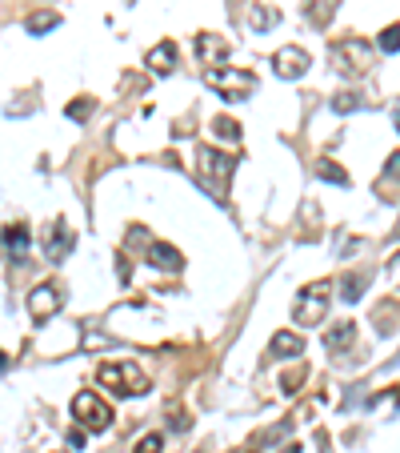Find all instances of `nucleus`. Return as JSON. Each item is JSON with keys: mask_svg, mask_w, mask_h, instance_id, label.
<instances>
[{"mask_svg": "<svg viewBox=\"0 0 400 453\" xmlns=\"http://www.w3.org/2000/svg\"><path fill=\"white\" fill-rule=\"evenodd\" d=\"M304 373H308V369H292V373H285V377H280V389H285V393H296V389L304 385Z\"/></svg>", "mask_w": 400, "mask_h": 453, "instance_id": "bb28decb", "label": "nucleus"}, {"mask_svg": "<svg viewBox=\"0 0 400 453\" xmlns=\"http://www.w3.org/2000/svg\"><path fill=\"white\" fill-rule=\"evenodd\" d=\"M144 65L152 68V72H160V77H168V72H173V68L180 65V49H176L173 40H160L157 49L144 56Z\"/></svg>", "mask_w": 400, "mask_h": 453, "instance_id": "9d476101", "label": "nucleus"}, {"mask_svg": "<svg viewBox=\"0 0 400 453\" xmlns=\"http://www.w3.org/2000/svg\"><path fill=\"white\" fill-rule=\"evenodd\" d=\"M93 109H96L93 97H77L68 109H64V113H68V121H88V116H93Z\"/></svg>", "mask_w": 400, "mask_h": 453, "instance_id": "b1692460", "label": "nucleus"}, {"mask_svg": "<svg viewBox=\"0 0 400 453\" xmlns=\"http://www.w3.org/2000/svg\"><path fill=\"white\" fill-rule=\"evenodd\" d=\"M160 450H164V437H160V433H144L132 453H160Z\"/></svg>", "mask_w": 400, "mask_h": 453, "instance_id": "a878e982", "label": "nucleus"}, {"mask_svg": "<svg viewBox=\"0 0 400 453\" xmlns=\"http://www.w3.org/2000/svg\"><path fill=\"white\" fill-rule=\"evenodd\" d=\"M333 109L336 113H356V109H365V97H360V93H336Z\"/></svg>", "mask_w": 400, "mask_h": 453, "instance_id": "4be33fe9", "label": "nucleus"}, {"mask_svg": "<svg viewBox=\"0 0 400 453\" xmlns=\"http://www.w3.org/2000/svg\"><path fill=\"white\" fill-rule=\"evenodd\" d=\"M372 61H376V52L360 36H344V40L333 45V65L344 77H365V72H372Z\"/></svg>", "mask_w": 400, "mask_h": 453, "instance_id": "7ed1b4c3", "label": "nucleus"}, {"mask_svg": "<svg viewBox=\"0 0 400 453\" xmlns=\"http://www.w3.org/2000/svg\"><path fill=\"white\" fill-rule=\"evenodd\" d=\"M308 65H312V56H308L304 49H296V45H285V49L272 52V68H276V77H285V81L304 77V72H308Z\"/></svg>", "mask_w": 400, "mask_h": 453, "instance_id": "0eeeda50", "label": "nucleus"}, {"mask_svg": "<svg viewBox=\"0 0 400 453\" xmlns=\"http://www.w3.org/2000/svg\"><path fill=\"white\" fill-rule=\"evenodd\" d=\"M397 129H400V109H397Z\"/></svg>", "mask_w": 400, "mask_h": 453, "instance_id": "c756f323", "label": "nucleus"}, {"mask_svg": "<svg viewBox=\"0 0 400 453\" xmlns=\"http://www.w3.org/2000/svg\"><path fill=\"white\" fill-rule=\"evenodd\" d=\"M397 233H400V221H397Z\"/></svg>", "mask_w": 400, "mask_h": 453, "instance_id": "7c9ffc66", "label": "nucleus"}, {"mask_svg": "<svg viewBox=\"0 0 400 453\" xmlns=\"http://www.w3.org/2000/svg\"><path fill=\"white\" fill-rule=\"evenodd\" d=\"M317 177L333 181V185H349V173H344L336 161H328V157H320V161H317Z\"/></svg>", "mask_w": 400, "mask_h": 453, "instance_id": "412c9836", "label": "nucleus"}, {"mask_svg": "<svg viewBox=\"0 0 400 453\" xmlns=\"http://www.w3.org/2000/svg\"><path fill=\"white\" fill-rule=\"evenodd\" d=\"M61 24V13H52V8H40V13H32L29 20H24V29H29L32 36H45V33H52Z\"/></svg>", "mask_w": 400, "mask_h": 453, "instance_id": "dca6fc26", "label": "nucleus"}, {"mask_svg": "<svg viewBox=\"0 0 400 453\" xmlns=\"http://www.w3.org/2000/svg\"><path fill=\"white\" fill-rule=\"evenodd\" d=\"M148 261H152L157 269H164V273H180V265H184L180 249H173L168 241H152V245H148Z\"/></svg>", "mask_w": 400, "mask_h": 453, "instance_id": "f8f14e48", "label": "nucleus"}, {"mask_svg": "<svg viewBox=\"0 0 400 453\" xmlns=\"http://www.w3.org/2000/svg\"><path fill=\"white\" fill-rule=\"evenodd\" d=\"M61 305H64V289H61V285H36V289L29 293L32 321H48L52 313H61Z\"/></svg>", "mask_w": 400, "mask_h": 453, "instance_id": "6e6552de", "label": "nucleus"}, {"mask_svg": "<svg viewBox=\"0 0 400 453\" xmlns=\"http://www.w3.org/2000/svg\"><path fill=\"white\" fill-rule=\"evenodd\" d=\"M376 49L381 52H397L400 49V24H388V29L376 36Z\"/></svg>", "mask_w": 400, "mask_h": 453, "instance_id": "393cba45", "label": "nucleus"}, {"mask_svg": "<svg viewBox=\"0 0 400 453\" xmlns=\"http://www.w3.org/2000/svg\"><path fill=\"white\" fill-rule=\"evenodd\" d=\"M196 169H200V185L212 193V201L224 205L228 201V185L237 177V157H228V153H221L212 145H200L196 148Z\"/></svg>", "mask_w": 400, "mask_h": 453, "instance_id": "f257e3e1", "label": "nucleus"}, {"mask_svg": "<svg viewBox=\"0 0 400 453\" xmlns=\"http://www.w3.org/2000/svg\"><path fill=\"white\" fill-rule=\"evenodd\" d=\"M276 20H280V13L269 8V4H253V8H248V24H253L256 33H269Z\"/></svg>", "mask_w": 400, "mask_h": 453, "instance_id": "f3484780", "label": "nucleus"}, {"mask_svg": "<svg viewBox=\"0 0 400 453\" xmlns=\"http://www.w3.org/2000/svg\"><path fill=\"white\" fill-rule=\"evenodd\" d=\"M196 52H200L205 61H224V56L232 52V45H228L221 33H200L196 36Z\"/></svg>", "mask_w": 400, "mask_h": 453, "instance_id": "ddd939ff", "label": "nucleus"}, {"mask_svg": "<svg viewBox=\"0 0 400 453\" xmlns=\"http://www.w3.org/2000/svg\"><path fill=\"white\" fill-rule=\"evenodd\" d=\"M4 245H8V253H16V261L24 257V249H29V229L24 225H8L4 229Z\"/></svg>", "mask_w": 400, "mask_h": 453, "instance_id": "6ab92c4d", "label": "nucleus"}, {"mask_svg": "<svg viewBox=\"0 0 400 453\" xmlns=\"http://www.w3.org/2000/svg\"><path fill=\"white\" fill-rule=\"evenodd\" d=\"M376 197H384V201H397L400 197V153H392L384 161V173L376 181Z\"/></svg>", "mask_w": 400, "mask_h": 453, "instance_id": "9b49d317", "label": "nucleus"}, {"mask_svg": "<svg viewBox=\"0 0 400 453\" xmlns=\"http://www.w3.org/2000/svg\"><path fill=\"white\" fill-rule=\"evenodd\" d=\"M328 281H317V285H308V289L301 293V301L292 305V317H296V325H317L324 321V313H328Z\"/></svg>", "mask_w": 400, "mask_h": 453, "instance_id": "39448f33", "label": "nucleus"}, {"mask_svg": "<svg viewBox=\"0 0 400 453\" xmlns=\"http://www.w3.org/2000/svg\"><path fill=\"white\" fill-rule=\"evenodd\" d=\"M96 381L109 385L116 397H141V393L152 389V381L141 373L136 361H104V365L96 369Z\"/></svg>", "mask_w": 400, "mask_h": 453, "instance_id": "f03ea898", "label": "nucleus"}, {"mask_svg": "<svg viewBox=\"0 0 400 453\" xmlns=\"http://www.w3.org/2000/svg\"><path fill=\"white\" fill-rule=\"evenodd\" d=\"M352 337H356V325H352V321H336V329L324 333V345H328L333 353H340V349H349V345H352Z\"/></svg>", "mask_w": 400, "mask_h": 453, "instance_id": "2eb2a0df", "label": "nucleus"}, {"mask_svg": "<svg viewBox=\"0 0 400 453\" xmlns=\"http://www.w3.org/2000/svg\"><path fill=\"white\" fill-rule=\"evenodd\" d=\"M212 132H216L221 141H240V125L232 116H216V121H212Z\"/></svg>", "mask_w": 400, "mask_h": 453, "instance_id": "5701e85b", "label": "nucleus"}, {"mask_svg": "<svg viewBox=\"0 0 400 453\" xmlns=\"http://www.w3.org/2000/svg\"><path fill=\"white\" fill-rule=\"evenodd\" d=\"M304 13H308V20H312V24H328V17L336 13V0H308V4H304Z\"/></svg>", "mask_w": 400, "mask_h": 453, "instance_id": "aec40b11", "label": "nucleus"}, {"mask_svg": "<svg viewBox=\"0 0 400 453\" xmlns=\"http://www.w3.org/2000/svg\"><path fill=\"white\" fill-rule=\"evenodd\" d=\"M368 289V277L365 273H344L340 277V297L344 301H360V293Z\"/></svg>", "mask_w": 400, "mask_h": 453, "instance_id": "a211bd4d", "label": "nucleus"}, {"mask_svg": "<svg viewBox=\"0 0 400 453\" xmlns=\"http://www.w3.org/2000/svg\"><path fill=\"white\" fill-rule=\"evenodd\" d=\"M72 245H77L72 229H68V225L61 221V217H56V221H52V225L45 229V257H48V261H64Z\"/></svg>", "mask_w": 400, "mask_h": 453, "instance_id": "1a4fd4ad", "label": "nucleus"}, {"mask_svg": "<svg viewBox=\"0 0 400 453\" xmlns=\"http://www.w3.org/2000/svg\"><path fill=\"white\" fill-rule=\"evenodd\" d=\"M272 357H301L304 353V337L301 333H292V329H280V333H272Z\"/></svg>", "mask_w": 400, "mask_h": 453, "instance_id": "4468645a", "label": "nucleus"}, {"mask_svg": "<svg viewBox=\"0 0 400 453\" xmlns=\"http://www.w3.org/2000/svg\"><path fill=\"white\" fill-rule=\"evenodd\" d=\"M68 445L84 453V445H88V433H84V429H68Z\"/></svg>", "mask_w": 400, "mask_h": 453, "instance_id": "cd10ccee", "label": "nucleus"}, {"mask_svg": "<svg viewBox=\"0 0 400 453\" xmlns=\"http://www.w3.org/2000/svg\"><path fill=\"white\" fill-rule=\"evenodd\" d=\"M205 81H208V89L221 93L228 105L244 100L256 89V77L253 72H240V68H212V72H205Z\"/></svg>", "mask_w": 400, "mask_h": 453, "instance_id": "20e7f679", "label": "nucleus"}, {"mask_svg": "<svg viewBox=\"0 0 400 453\" xmlns=\"http://www.w3.org/2000/svg\"><path fill=\"white\" fill-rule=\"evenodd\" d=\"M72 417L84 421V429H93V433H104L112 425V409L96 393H77L72 397Z\"/></svg>", "mask_w": 400, "mask_h": 453, "instance_id": "423d86ee", "label": "nucleus"}, {"mask_svg": "<svg viewBox=\"0 0 400 453\" xmlns=\"http://www.w3.org/2000/svg\"><path fill=\"white\" fill-rule=\"evenodd\" d=\"M8 369V357H4V349H0V373Z\"/></svg>", "mask_w": 400, "mask_h": 453, "instance_id": "c85d7f7f", "label": "nucleus"}]
</instances>
